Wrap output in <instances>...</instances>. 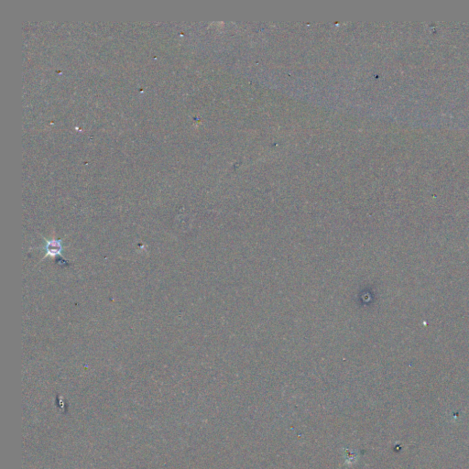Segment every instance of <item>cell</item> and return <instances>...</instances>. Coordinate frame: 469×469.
<instances>
[{
  "mask_svg": "<svg viewBox=\"0 0 469 469\" xmlns=\"http://www.w3.org/2000/svg\"><path fill=\"white\" fill-rule=\"evenodd\" d=\"M43 241H44V247H43V250L45 252V255L44 257L42 258V260L46 259L47 257H50V258H53V259H56V258H59V260H61L62 263H65L66 266H68L69 263H67L62 257H61V254L62 252L64 251V246H63V242L64 240H46L45 238L42 239Z\"/></svg>",
  "mask_w": 469,
  "mask_h": 469,
  "instance_id": "6da1fadb",
  "label": "cell"
}]
</instances>
